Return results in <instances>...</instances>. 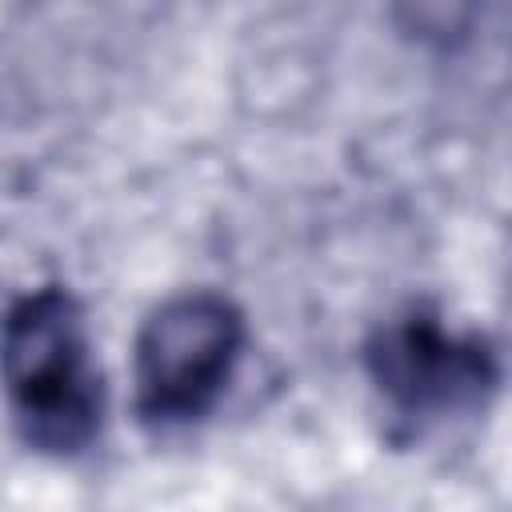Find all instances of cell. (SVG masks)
Here are the masks:
<instances>
[{"instance_id":"1","label":"cell","mask_w":512,"mask_h":512,"mask_svg":"<svg viewBox=\"0 0 512 512\" xmlns=\"http://www.w3.org/2000/svg\"><path fill=\"white\" fill-rule=\"evenodd\" d=\"M0 380L16 432L44 456H80L104 424V376L88 320L60 284L24 292L0 328Z\"/></svg>"},{"instance_id":"2","label":"cell","mask_w":512,"mask_h":512,"mask_svg":"<svg viewBox=\"0 0 512 512\" xmlns=\"http://www.w3.org/2000/svg\"><path fill=\"white\" fill-rule=\"evenodd\" d=\"M244 352V316L220 292L164 300L136 336V408L152 428L204 420Z\"/></svg>"},{"instance_id":"3","label":"cell","mask_w":512,"mask_h":512,"mask_svg":"<svg viewBox=\"0 0 512 512\" xmlns=\"http://www.w3.org/2000/svg\"><path fill=\"white\" fill-rule=\"evenodd\" d=\"M368 376L404 420H448L484 408L500 384L496 352L476 332H456L440 316L408 312L368 340Z\"/></svg>"}]
</instances>
